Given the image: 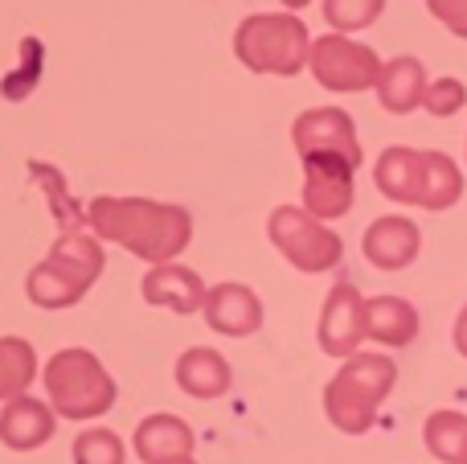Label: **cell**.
Wrapping results in <instances>:
<instances>
[{"mask_svg": "<svg viewBox=\"0 0 467 464\" xmlns=\"http://www.w3.org/2000/svg\"><path fill=\"white\" fill-rule=\"evenodd\" d=\"M87 227L95 230V238L119 243L152 268L172 263L193 238L189 210L148 197H95L87 206Z\"/></svg>", "mask_w": 467, "mask_h": 464, "instance_id": "cell-1", "label": "cell"}, {"mask_svg": "<svg viewBox=\"0 0 467 464\" xmlns=\"http://www.w3.org/2000/svg\"><path fill=\"white\" fill-rule=\"evenodd\" d=\"M373 181L389 202L422 206V210H451L463 197V173L447 153L386 148L373 169Z\"/></svg>", "mask_w": 467, "mask_h": 464, "instance_id": "cell-2", "label": "cell"}, {"mask_svg": "<svg viewBox=\"0 0 467 464\" xmlns=\"http://www.w3.org/2000/svg\"><path fill=\"white\" fill-rule=\"evenodd\" d=\"M103 263H107V255L95 235H87L82 227L62 230L57 243L49 247V255L29 271L25 292H29V301L37 309H70L103 276Z\"/></svg>", "mask_w": 467, "mask_h": 464, "instance_id": "cell-3", "label": "cell"}, {"mask_svg": "<svg viewBox=\"0 0 467 464\" xmlns=\"http://www.w3.org/2000/svg\"><path fill=\"white\" fill-rule=\"evenodd\" d=\"M398 383V366L386 353H353L324 386V416L345 436H365L378 419L386 395Z\"/></svg>", "mask_w": 467, "mask_h": 464, "instance_id": "cell-4", "label": "cell"}, {"mask_svg": "<svg viewBox=\"0 0 467 464\" xmlns=\"http://www.w3.org/2000/svg\"><path fill=\"white\" fill-rule=\"evenodd\" d=\"M238 62L254 74H299L312 58V37H307L304 21L291 13H254L238 25Z\"/></svg>", "mask_w": 467, "mask_h": 464, "instance_id": "cell-5", "label": "cell"}, {"mask_svg": "<svg viewBox=\"0 0 467 464\" xmlns=\"http://www.w3.org/2000/svg\"><path fill=\"white\" fill-rule=\"evenodd\" d=\"M46 395L62 419H99L115 407V383L90 350H57L46 366Z\"/></svg>", "mask_w": 467, "mask_h": 464, "instance_id": "cell-6", "label": "cell"}, {"mask_svg": "<svg viewBox=\"0 0 467 464\" xmlns=\"http://www.w3.org/2000/svg\"><path fill=\"white\" fill-rule=\"evenodd\" d=\"M271 230V243L279 247V255L299 271H328L340 263L345 255V243H340L337 230H328L320 218H312L307 210H296V206H279L266 222Z\"/></svg>", "mask_w": 467, "mask_h": 464, "instance_id": "cell-7", "label": "cell"}, {"mask_svg": "<svg viewBox=\"0 0 467 464\" xmlns=\"http://www.w3.org/2000/svg\"><path fill=\"white\" fill-rule=\"evenodd\" d=\"M307 66H312L320 87L340 90V95H348V90H369V87H378V79H381L378 54L353 37H340V33H328V37L312 41Z\"/></svg>", "mask_w": 467, "mask_h": 464, "instance_id": "cell-8", "label": "cell"}, {"mask_svg": "<svg viewBox=\"0 0 467 464\" xmlns=\"http://www.w3.org/2000/svg\"><path fill=\"white\" fill-rule=\"evenodd\" d=\"M316 337H320V350L328 353V358H345V362L353 358L357 345L369 337V301H365L348 279H340L328 292Z\"/></svg>", "mask_w": 467, "mask_h": 464, "instance_id": "cell-9", "label": "cell"}, {"mask_svg": "<svg viewBox=\"0 0 467 464\" xmlns=\"http://www.w3.org/2000/svg\"><path fill=\"white\" fill-rule=\"evenodd\" d=\"M353 173L357 164L345 156H307L304 161V210L320 222L345 218L353 210Z\"/></svg>", "mask_w": 467, "mask_h": 464, "instance_id": "cell-10", "label": "cell"}, {"mask_svg": "<svg viewBox=\"0 0 467 464\" xmlns=\"http://www.w3.org/2000/svg\"><path fill=\"white\" fill-rule=\"evenodd\" d=\"M291 144H296L299 161L307 156H345V161L361 164V144H357V128L340 107H312L291 123Z\"/></svg>", "mask_w": 467, "mask_h": 464, "instance_id": "cell-11", "label": "cell"}, {"mask_svg": "<svg viewBox=\"0 0 467 464\" xmlns=\"http://www.w3.org/2000/svg\"><path fill=\"white\" fill-rule=\"evenodd\" d=\"M419 247H422L419 227H414L410 218H402V214H386V218H378L361 238L365 259L381 271L410 268V263L419 259Z\"/></svg>", "mask_w": 467, "mask_h": 464, "instance_id": "cell-12", "label": "cell"}, {"mask_svg": "<svg viewBox=\"0 0 467 464\" xmlns=\"http://www.w3.org/2000/svg\"><path fill=\"white\" fill-rule=\"evenodd\" d=\"M205 296L210 288L202 284V276L181 263H161L144 276V301L156 304V309H169V312H181V317H193V312L205 309Z\"/></svg>", "mask_w": 467, "mask_h": 464, "instance_id": "cell-13", "label": "cell"}, {"mask_svg": "<svg viewBox=\"0 0 467 464\" xmlns=\"http://www.w3.org/2000/svg\"><path fill=\"white\" fill-rule=\"evenodd\" d=\"M205 321L222 337H250L263 325V301L246 284H218L205 296Z\"/></svg>", "mask_w": 467, "mask_h": 464, "instance_id": "cell-14", "label": "cell"}, {"mask_svg": "<svg viewBox=\"0 0 467 464\" xmlns=\"http://www.w3.org/2000/svg\"><path fill=\"white\" fill-rule=\"evenodd\" d=\"M136 457L144 464H169L193 457V432L177 416H148L136 427Z\"/></svg>", "mask_w": 467, "mask_h": 464, "instance_id": "cell-15", "label": "cell"}, {"mask_svg": "<svg viewBox=\"0 0 467 464\" xmlns=\"http://www.w3.org/2000/svg\"><path fill=\"white\" fill-rule=\"evenodd\" d=\"M54 436V411L46 407L41 399H13L5 411H0V440L8 444L13 452H33Z\"/></svg>", "mask_w": 467, "mask_h": 464, "instance_id": "cell-16", "label": "cell"}, {"mask_svg": "<svg viewBox=\"0 0 467 464\" xmlns=\"http://www.w3.org/2000/svg\"><path fill=\"white\" fill-rule=\"evenodd\" d=\"M234 374H230V362L222 358L218 350L210 345H193V350L181 353L177 362V386L193 399H222L230 391Z\"/></svg>", "mask_w": 467, "mask_h": 464, "instance_id": "cell-17", "label": "cell"}, {"mask_svg": "<svg viewBox=\"0 0 467 464\" xmlns=\"http://www.w3.org/2000/svg\"><path fill=\"white\" fill-rule=\"evenodd\" d=\"M427 70H422L419 58H394V62L381 66V79H378V99L386 111L406 115L427 99Z\"/></svg>", "mask_w": 467, "mask_h": 464, "instance_id": "cell-18", "label": "cell"}, {"mask_svg": "<svg viewBox=\"0 0 467 464\" xmlns=\"http://www.w3.org/2000/svg\"><path fill=\"white\" fill-rule=\"evenodd\" d=\"M369 337L381 345H410L419 337V309L402 296L369 301Z\"/></svg>", "mask_w": 467, "mask_h": 464, "instance_id": "cell-19", "label": "cell"}, {"mask_svg": "<svg viewBox=\"0 0 467 464\" xmlns=\"http://www.w3.org/2000/svg\"><path fill=\"white\" fill-rule=\"evenodd\" d=\"M37 378V353L25 337H0V399H21Z\"/></svg>", "mask_w": 467, "mask_h": 464, "instance_id": "cell-20", "label": "cell"}, {"mask_svg": "<svg viewBox=\"0 0 467 464\" xmlns=\"http://www.w3.org/2000/svg\"><path fill=\"white\" fill-rule=\"evenodd\" d=\"M422 440H427L431 457L443 464H463L467 460V416L460 411H435L422 427Z\"/></svg>", "mask_w": 467, "mask_h": 464, "instance_id": "cell-21", "label": "cell"}, {"mask_svg": "<svg viewBox=\"0 0 467 464\" xmlns=\"http://www.w3.org/2000/svg\"><path fill=\"white\" fill-rule=\"evenodd\" d=\"M41 62H46V49H41V41L37 37H25L21 41V66H16L13 74H5V82H0L5 99H13V103L29 99L33 87H37V79H41Z\"/></svg>", "mask_w": 467, "mask_h": 464, "instance_id": "cell-22", "label": "cell"}, {"mask_svg": "<svg viewBox=\"0 0 467 464\" xmlns=\"http://www.w3.org/2000/svg\"><path fill=\"white\" fill-rule=\"evenodd\" d=\"M128 452H123V440L107 427H90L74 440V464H123Z\"/></svg>", "mask_w": 467, "mask_h": 464, "instance_id": "cell-23", "label": "cell"}, {"mask_svg": "<svg viewBox=\"0 0 467 464\" xmlns=\"http://www.w3.org/2000/svg\"><path fill=\"white\" fill-rule=\"evenodd\" d=\"M381 8H386V0H324V16L345 33L369 29L381 16Z\"/></svg>", "mask_w": 467, "mask_h": 464, "instance_id": "cell-24", "label": "cell"}, {"mask_svg": "<svg viewBox=\"0 0 467 464\" xmlns=\"http://www.w3.org/2000/svg\"><path fill=\"white\" fill-rule=\"evenodd\" d=\"M463 103H467V90L460 79H435L427 87V99H422V107L431 115H455Z\"/></svg>", "mask_w": 467, "mask_h": 464, "instance_id": "cell-25", "label": "cell"}, {"mask_svg": "<svg viewBox=\"0 0 467 464\" xmlns=\"http://www.w3.org/2000/svg\"><path fill=\"white\" fill-rule=\"evenodd\" d=\"M427 8L455 33V37H467V0H427Z\"/></svg>", "mask_w": 467, "mask_h": 464, "instance_id": "cell-26", "label": "cell"}, {"mask_svg": "<svg viewBox=\"0 0 467 464\" xmlns=\"http://www.w3.org/2000/svg\"><path fill=\"white\" fill-rule=\"evenodd\" d=\"M455 350L467 358V304L460 309V317H455Z\"/></svg>", "mask_w": 467, "mask_h": 464, "instance_id": "cell-27", "label": "cell"}, {"mask_svg": "<svg viewBox=\"0 0 467 464\" xmlns=\"http://www.w3.org/2000/svg\"><path fill=\"white\" fill-rule=\"evenodd\" d=\"M287 8H304V5H312V0H283Z\"/></svg>", "mask_w": 467, "mask_h": 464, "instance_id": "cell-28", "label": "cell"}, {"mask_svg": "<svg viewBox=\"0 0 467 464\" xmlns=\"http://www.w3.org/2000/svg\"><path fill=\"white\" fill-rule=\"evenodd\" d=\"M169 464H197V460H193V457H189V460H169Z\"/></svg>", "mask_w": 467, "mask_h": 464, "instance_id": "cell-29", "label": "cell"}, {"mask_svg": "<svg viewBox=\"0 0 467 464\" xmlns=\"http://www.w3.org/2000/svg\"><path fill=\"white\" fill-rule=\"evenodd\" d=\"M463 464H467V460H463Z\"/></svg>", "mask_w": 467, "mask_h": 464, "instance_id": "cell-30", "label": "cell"}]
</instances>
